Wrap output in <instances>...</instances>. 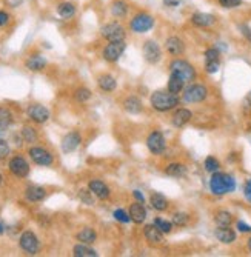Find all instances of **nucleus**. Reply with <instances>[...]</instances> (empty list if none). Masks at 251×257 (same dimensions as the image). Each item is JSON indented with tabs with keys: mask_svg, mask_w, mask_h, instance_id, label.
Returning a JSON list of instances; mask_svg holds the SVG:
<instances>
[{
	"mask_svg": "<svg viewBox=\"0 0 251 257\" xmlns=\"http://www.w3.org/2000/svg\"><path fill=\"white\" fill-rule=\"evenodd\" d=\"M236 190V179L231 176V174H226V172H221V171H216L211 174L210 177V191L213 196H225V194H230Z\"/></svg>",
	"mask_w": 251,
	"mask_h": 257,
	"instance_id": "1",
	"label": "nucleus"
},
{
	"mask_svg": "<svg viewBox=\"0 0 251 257\" xmlns=\"http://www.w3.org/2000/svg\"><path fill=\"white\" fill-rule=\"evenodd\" d=\"M180 103L179 96L173 94V92L167 91H154L153 94L150 96V105L151 108L159 111V113H168L171 110H176Z\"/></svg>",
	"mask_w": 251,
	"mask_h": 257,
	"instance_id": "2",
	"label": "nucleus"
},
{
	"mask_svg": "<svg viewBox=\"0 0 251 257\" xmlns=\"http://www.w3.org/2000/svg\"><path fill=\"white\" fill-rule=\"evenodd\" d=\"M99 34L100 37L107 42H122V40H127L128 31H127V27L122 23V20L114 19L104 23L99 29Z\"/></svg>",
	"mask_w": 251,
	"mask_h": 257,
	"instance_id": "3",
	"label": "nucleus"
},
{
	"mask_svg": "<svg viewBox=\"0 0 251 257\" xmlns=\"http://www.w3.org/2000/svg\"><path fill=\"white\" fill-rule=\"evenodd\" d=\"M156 27V17L148 11H139L128 20V29L134 34H146Z\"/></svg>",
	"mask_w": 251,
	"mask_h": 257,
	"instance_id": "4",
	"label": "nucleus"
},
{
	"mask_svg": "<svg viewBox=\"0 0 251 257\" xmlns=\"http://www.w3.org/2000/svg\"><path fill=\"white\" fill-rule=\"evenodd\" d=\"M169 73L177 74L182 80L185 82V84H193L197 77L196 68L193 66L188 60L180 59V57H174V59L169 62Z\"/></svg>",
	"mask_w": 251,
	"mask_h": 257,
	"instance_id": "5",
	"label": "nucleus"
},
{
	"mask_svg": "<svg viewBox=\"0 0 251 257\" xmlns=\"http://www.w3.org/2000/svg\"><path fill=\"white\" fill-rule=\"evenodd\" d=\"M208 97V88L202 84H190L184 92H182V100L187 103H200Z\"/></svg>",
	"mask_w": 251,
	"mask_h": 257,
	"instance_id": "6",
	"label": "nucleus"
},
{
	"mask_svg": "<svg viewBox=\"0 0 251 257\" xmlns=\"http://www.w3.org/2000/svg\"><path fill=\"white\" fill-rule=\"evenodd\" d=\"M142 56H143V60L150 65H157L159 62L162 60V48L159 45L157 40L154 39H148L143 42L142 46Z\"/></svg>",
	"mask_w": 251,
	"mask_h": 257,
	"instance_id": "7",
	"label": "nucleus"
},
{
	"mask_svg": "<svg viewBox=\"0 0 251 257\" xmlns=\"http://www.w3.org/2000/svg\"><path fill=\"white\" fill-rule=\"evenodd\" d=\"M125 50H127V43H125V40L108 42L104 46V50H102V57H104V60H107L108 63H116L123 56Z\"/></svg>",
	"mask_w": 251,
	"mask_h": 257,
	"instance_id": "8",
	"label": "nucleus"
},
{
	"mask_svg": "<svg viewBox=\"0 0 251 257\" xmlns=\"http://www.w3.org/2000/svg\"><path fill=\"white\" fill-rule=\"evenodd\" d=\"M146 148L153 156H161L167 149V140L161 131H151L146 137Z\"/></svg>",
	"mask_w": 251,
	"mask_h": 257,
	"instance_id": "9",
	"label": "nucleus"
},
{
	"mask_svg": "<svg viewBox=\"0 0 251 257\" xmlns=\"http://www.w3.org/2000/svg\"><path fill=\"white\" fill-rule=\"evenodd\" d=\"M19 245H20V248L29 256H36L40 251V242L32 231L22 232V236L19 239Z\"/></svg>",
	"mask_w": 251,
	"mask_h": 257,
	"instance_id": "10",
	"label": "nucleus"
},
{
	"mask_svg": "<svg viewBox=\"0 0 251 257\" xmlns=\"http://www.w3.org/2000/svg\"><path fill=\"white\" fill-rule=\"evenodd\" d=\"M28 154H29L31 160L39 167H51L54 163V156L48 149H45L42 146H31L28 149Z\"/></svg>",
	"mask_w": 251,
	"mask_h": 257,
	"instance_id": "11",
	"label": "nucleus"
},
{
	"mask_svg": "<svg viewBox=\"0 0 251 257\" xmlns=\"http://www.w3.org/2000/svg\"><path fill=\"white\" fill-rule=\"evenodd\" d=\"M8 168L13 176L20 177V179H25L29 174V163L27 162L25 157H22V156H14L13 159H11L8 163Z\"/></svg>",
	"mask_w": 251,
	"mask_h": 257,
	"instance_id": "12",
	"label": "nucleus"
},
{
	"mask_svg": "<svg viewBox=\"0 0 251 257\" xmlns=\"http://www.w3.org/2000/svg\"><path fill=\"white\" fill-rule=\"evenodd\" d=\"M165 51L171 57H180L185 54L187 45H185L184 39H180L179 36H169L165 40Z\"/></svg>",
	"mask_w": 251,
	"mask_h": 257,
	"instance_id": "13",
	"label": "nucleus"
},
{
	"mask_svg": "<svg viewBox=\"0 0 251 257\" xmlns=\"http://www.w3.org/2000/svg\"><path fill=\"white\" fill-rule=\"evenodd\" d=\"M131 5L128 0H112L110 3V14L116 20H123L130 16Z\"/></svg>",
	"mask_w": 251,
	"mask_h": 257,
	"instance_id": "14",
	"label": "nucleus"
},
{
	"mask_svg": "<svg viewBox=\"0 0 251 257\" xmlns=\"http://www.w3.org/2000/svg\"><path fill=\"white\" fill-rule=\"evenodd\" d=\"M218 22V17L211 13H195L190 16V23L196 28H211L216 25Z\"/></svg>",
	"mask_w": 251,
	"mask_h": 257,
	"instance_id": "15",
	"label": "nucleus"
},
{
	"mask_svg": "<svg viewBox=\"0 0 251 257\" xmlns=\"http://www.w3.org/2000/svg\"><path fill=\"white\" fill-rule=\"evenodd\" d=\"M27 114L28 117L36 122V123H45L50 120V110L45 108L43 105H39V103H34V105H29L28 110H27Z\"/></svg>",
	"mask_w": 251,
	"mask_h": 257,
	"instance_id": "16",
	"label": "nucleus"
},
{
	"mask_svg": "<svg viewBox=\"0 0 251 257\" xmlns=\"http://www.w3.org/2000/svg\"><path fill=\"white\" fill-rule=\"evenodd\" d=\"M81 143H82V136L77 131H71L62 139V151L66 154H70L81 146Z\"/></svg>",
	"mask_w": 251,
	"mask_h": 257,
	"instance_id": "17",
	"label": "nucleus"
},
{
	"mask_svg": "<svg viewBox=\"0 0 251 257\" xmlns=\"http://www.w3.org/2000/svg\"><path fill=\"white\" fill-rule=\"evenodd\" d=\"M88 188L91 190V193H93L97 199H100V200H107V199H110L111 196V190H110V186L105 183V182H102L99 179H93V180H89L88 183Z\"/></svg>",
	"mask_w": 251,
	"mask_h": 257,
	"instance_id": "18",
	"label": "nucleus"
},
{
	"mask_svg": "<svg viewBox=\"0 0 251 257\" xmlns=\"http://www.w3.org/2000/svg\"><path fill=\"white\" fill-rule=\"evenodd\" d=\"M193 119V113L188 108H176V111L171 115V123L174 128H184Z\"/></svg>",
	"mask_w": 251,
	"mask_h": 257,
	"instance_id": "19",
	"label": "nucleus"
},
{
	"mask_svg": "<svg viewBox=\"0 0 251 257\" xmlns=\"http://www.w3.org/2000/svg\"><path fill=\"white\" fill-rule=\"evenodd\" d=\"M128 213H130V217H131V222H134L136 225H140L143 224V222L146 220V208H145V203L142 202H138L136 200L134 203L130 205V209H128Z\"/></svg>",
	"mask_w": 251,
	"mask_h": 257,
	"instance_id": "20",
	"label": "nucleus"
},
{
	"mask_svg": "<svg viewBox=\"0 0 251 257\" xmlns=\"http://www.w3.org/2000/svg\"><path fill=\"white\" fill-rule=\"evenodd\" d=\"M143 236H145L146 242L150 245H161L164 242V232L159 229L154 224L153 225H145Z\"/></svg>",
	"mask_w": 251,
	"mask_h": 257,
	"instance_id": "21",
	"label": "nucleus"
},
{
	"mask_svg": "<svg viewBox=\"0 0 251 257\" xmlns=\"http://www.w3.org/2000/svg\"><path fill=\"white\" fill-rule=\"evenodd\" d=\"M214 236H216V239H218L223 245L234 243L236 239H237L236 231L231 229L230 227H218V228H216V231H214Z\"/></svg>",
	"mask_w": 251,
	"mask_h": 257,
	"instance_id": "22",
	"label": "nucleus"
},
{
	"mask_svg": "<svg viewBox=\"0 0 251 257\" xmlns=\"http://www.w3.org/2000/svg\"><path fill=\"white\" fill-rule=\"evenodd\" d=\"M122 108L128 114H140L143 111V103L138 96H128L123 99Z\"/></svg>",
	"mask_w": 251,
	"mask_h": 257,
	"instance_id": "23",
	"label": "nucleus"
},
{
	"mask_svg": "<svg viewBox=\"0 0 251 257\" xmlns=\"http://www.w3.org/2000/svg\"><path fill=\"white\" fill-rule=\"evenodd\" d=\"M45 197H47V190L42 188V186H28L25 190V199L28 202H32V203H37V202H42L45 200Z\"/></svg>",
	"mask_w": 251,
	"mask_h": 257,
	"instance_id": "24",
	"label": "nucleus"
},
{
	"mask_svg": "<svg viewBox=\"0 0 251 257\" xmlns=\"http://www.w3.org/2000/svg\"><path fill=\"white\" fill-rule=\"evenodd\" d=\"M150 205L151 208L154 209V211H159V213H164L168 209L169 206V202H168V199L161 194V193H153L150 196Z\"/></svg>",
	"mask_w": 251,
	"mask_h": 257,
	"instance_id": "25",
	"label": "nucleus"
},
{
	"mask_svg": "<svg viewBox=\"0 0 251 257\" xmlns=\"http://www.w3.org/2000/svg\"><path fill=\"white\" fill-rule=\"evenodd\" d=\"M56 11H57V14H59L60 19L70 20V19H73L76 16L77 8H76V5L73 2H60L59 5H57Z\"/></svg>",
	"mask_w": 251,
	"mask_h": 257,
	"instance_id": "26",
	"label": "nucleus"
},
{
	"mask_svg": "<svg viewBox=\"0 0 251 257\" xmlns=\"http://www.w3.org/2000/svg\"><path fill=\"white\" fill-rule=\"evenodd\" d=\"M185 82L182 80L177 74H174V73H169V79H168V85H167V89L169 91V92H173V94H176V96H179L180 92H184V89H185Z\"/></svg>",
	"mask_w": 251,
	"mask_h": 257,
	"instance_id": "27",
	"label": "nucleus"
},
{
	"mask_svg": "<svg viewBox=\"0 0 251 257\" xmlns=\"http://www.w3.org/2000/svg\"><path fill=\"white\" fill-rule=\"evenodd\" d=\"M164 171L169 177H185L187 176V165L185 163H180V162H173V163H168Z\"/></svg>",
	"mask_w": 251,
	"mask_h": 257,
	"instance_id": "28",
	"label": "nucleus"
},
{
	"mask_svg": "<svg viewBox=\"0 0 251 257\" xmlns=\"http://www.w3.org/2000/svg\"><path fill=\"white\" fill-rule=\"evenodd\" d=\"M25 66L29 71H42V69L47 66V59L40 54H32L25 60Z\"/></svg>",
	"mask_w": 251,
	"mask_h": 257,
	"instance_id": "29",
	"label": "nucleus"
},
{
	"mask_svg": "<svg viewBox=\"0 0 251 257\" xmlns=\"http://www.w3.org/2000/svg\"><path fill=\"white\" fill-rule=\"evenodd\" d=\"M97 85L104 92H112L117 88V80L114 79L111 74H102L97 79Z\"/></svg>",
	"mask_w": 251,
	"mask_h": 257,
	"instance_id": "30",
	"label": "nucleus"
},
{
	"mask_svg": "<svg viewBox=\"0 0 251 257\" xmlns=\"http://www.w3.org/2000/svg\"><path fill=\"white\" fill-rule=\"evenodd\" d=\"M76 239L81 242V243H86V245H91V243H94L97 240V232L93 229V228H84L81 229L76 234Z\"/></svg>",
	"mask_w": 251,
	"mask_h": 257,
	"instance_id": "31",
	"label": "nucleus"
},
{
	"mask_svg": "<svg viewBox=\"0 0 251 257\" xmlns=\"http://www.w3.org/2000/svg\"><path fill=\"white\" fill-rule=\"evenodd\" d=\"M214 224L216 227H231L233 224V214L226 209H219L214 214Z\"/></svg>",
	"mask_w": 251,
	"mask_h": 257,
	"instance_id": "32",
	"label": "nucleus"
},
{
	"mask_svg": "<svg viewBox=\"0 0 251 257\" xmlns=\"http://www.w3.org/2000/svg\"><path fill=\"white\" fill-rule=\"evenodd\" d=\"M73 256L74 257H97V251L91 248L89 245L79 242L73 248Z\"/></svg>",
	"mask_w": 251,
	"mask_h": 257,
	"instance_id": "33",
	"label": "nucleus"
},
{
	"mask_svg": "<svg viewBox=\"0 0 251 257\" xmlns=\"http://www.w3.org/2000/svg\"><path fill=\"white\" fill-rule=\"evenodd\" d=\"M171 222H173L174 227H187L190 224V214L188 213H184V211H177L173 214V217H171Z\"/></svg>",
	"mask_w": 251,
	"mask_h": 257,
	"instance_id": "34",
	"label": "nucleus"
},
{
	"mask_svg": "<svg viewBox=\"0 0 251 257\" xmlns=\"http://www.w3.org/2000/svg\"><path fill=\"white\" fill-rule=\"evenodd\" d=\"M22 139H24L27 143H36L39 139V134L32 126L27 125V126H24V130H22Z\"/></svg>",
	"mask_w": 251,
	"mask_h": 257,
	"instance_id": "35",
	"label": "nucleus"
},
{
	"mask_svg": "<svg viewBox=\"0 0 251 257\" xmlns=\"http://www.w3.org/2000/svg\"><path fill=\"white\" fill-rule=\"evenodd\" d=\"M153 224L161 229L164 234H169L171 231H173V222H169V220H165V219H162V217H156L154 220H153Z\"/></svg>",
	"mask_w": 251,
	"mask_h": 257,
	"instance_id": "36",
	"label": "nucleus"
},
{
	"mask_svg": "<svg viewBox=\"0 0 251 257\" xmlns=\"http://www.w3.org/2000/svg\"><path fill=\"white\" fill-rule=\"evenodd\" d=\"M13 123V114L8 108H0V130H6V128Z\"/></svg>",
	"mask_w": 251,
	"mask_h": 257,
	"instance_id": "37",
	"label": "nucleus"
},
{
	"mask_svg": "<svg viewBox=\"0 0 251 257\" xmlns=\"http://www.w3.org/2000/svg\"><path fill=\"white\" fill-rule=\"evenodd\" d=\"M203 167H205V171H208V172L213 174V172L221 170V162L216 159L214 156H208L207 159H205V162H203Z\"/></svg>",
	"mask_w": 251,
	"mask_h": 257,
	"instance_id": "38",
	"label": "nucleus"
},
{
	"mask_svg": "<svg viewBox=\"0 0 251 257\" xmlns=\"http://www.w3.org/2000/svg\"><path fill=\"white\" fill-rule=\"evenodd\" d=\"M79 199H81V202L85 203V205H94V194L91 193L89 188H84V190H79Z\"/></svg>",
	"mask_w": 251,
	"mask_h": 257,
	"instance_id": "39",
	"label": "nucleus"
},
{
	"mask_svg": "<svg viewBox=\"0 0 251 257\" xmlns=\"http://www.w3.org/2000/svg\"><path fill=\"white\" fill-rule=\"evenodd\" d=\"M205 62H214V60H221V50L218 46H211V48L205 50L203 53Z\"/></svg>",
	"mask_w": 251,
	"mask_h": 257,
	"instance_id": "40",
	"label": "nucleus"
},
{
	"mask_svg": "<svg viewBox=\"0 0 251 257\" xmlns=\"http://www.w3.org/2000/svg\"><path fill=\"white\" fill-rule=\"evenodd\" d=\"M91 96H93V92H91L88 88H77L76 92H74V99L77 102H81V103H85L91 99Z\"/></svg>",
	"mask_w": 251,
	"mask_h": 257,
	"instance_id": "41",
	"label": "nucleus"
},
{
	"mask_svg": "<svg viewBox=\"0 0 251 257\" xmlns=\"http://www.w3.org/2000/svg\"><path fill=\"white\" fill-rule=\"evenodd\" d=\"M218 3L223 9H236L239 6H242L244 0H218Z\"/></svg>",
	"mask_w": 251,
	"mask_h": 257,
	"instance_id": "42",
	"label": "nucleus"
},
{
	"mask_svg": "<svg viewBox=\"0 0 251 257\" xmlns=\"http://www.w3.org/2000/svg\"><path fill=\"white\" fill-rule=\"evenodd\" d=\"M114 219H116L117 222H120V224H130L131 222V217H130V213L125 211V209H116V211L112 213Z\"/></svg>",
	"mask_w": 251,
	"mask_h": 257,
	"instance_id": "43",
	"label": "nucleus"
},
{
	"mask_svg": "<svg viewBox=\"0 0 251 257\" xmlns=\"http://www.w3.org/2000/svg\"><path fill=\"white\" fill-rule=\"evenodd\" d=\"M221 68V60H214V62H205V71L208 74H216Z\"/></svg>",
	"mask_w": 251,
	"mask_h": 257,
	"instance_id": "44",
	"label": "nucleus"
},
{
	"mask_svg": "<svg viewBox=\"0 0 251 257\" xmlns=\"http://www.w3.org/2000/svg\"><path fill=\"white\" fill-rule=\"evenodd\" d=\"M8 154H9V145H8L6 140H2V139H0V160L6 159Z\"/></svg>",
	"mask_w": 251,
	"mask_h": 257,
	"instance_id": "45",
	"label": "nucleus"
},
{
	"mask_svg": "<svg viewBox=\"0 0 251 257\" xmlns=\"http://www.w3.org/2000/svg\"><path fill=\"white\" fill-rule=\"evenodd\" d=\"M239 31H241L242 36L251 43V28L247 25V23H241V25H239Z\"/></svg>",
	"mask_w": 251,
	"mask_h": 257,
	"instance_id": "46",
	"label": "nucleus"
},
{
	"mask_svg": "<svg viewBox=\"0 0 251 257\" xmlns=\"http://www.w3.org/2000/svg\"><path fill=\"white\" fill-rule=\"evenodd\" d=\"M244 196L247 199V202L251 203V179H248L244 185Z\"/></svg>",
	"mask_w": 251,
	"mask_h": 257,
	"instance_id": "47",
	"label": "nucleus"
},
{
	"mask_svg": "<svg viewBox=\"0 0 251 257\" xmlns=\"http://www.w3.org/2000/svg\"><path fill=\"white\" fill-rule=\"evenodd\" d=\"M11 20V16L6 13V11H0V27H6Z\"/></svg>",
	"mask_w": 251,
	"mask_h": 257,
	"instance_id": "48",
	"label": "nucleus"
},
{
	"mask_svg": "<svg viewBox=\"0 0 251 257\" xmlns=\"http://www.w3.org/2000/svg\"><path fill=\"white\" fill-rule=\"evenodd\" d=\"M182 2H184V0H162L164 6H167V8H177V6H180Z\"/></svg>",
	"mask_w": 251,
	"mask_h": 257,
	"instance_id": "49",
	"label": "nucleus"
},
{
	"mask_svg": "<svg viewBox=\"0 0 251 257\" xmlns=\"http://www.w3.org/2000/svg\"><path fill=\"white\" fill-rule=\"evenodd\" d=\"M236 227H237V229L241 231V232H251V227L247 225L245 222H242V220H239L237 224H236Z\"/></svg>",
	"mask_w": 251,
	"mask_h": 257,
	"instance_id": "50",
	"label": "nucleus"
},
{
	"mask_svg": "<svg viewBox=\"0 0 251 257\" xmlns=\"http://www.w3.org/2000/svg\"><path fill=\"white\" fill-rule=\"evenodd\" d=\"M133 197L136 199L138 202H142V203H145V196L139 191V190H134L133 191Z\"/></svg>",
	"mask_w": 251,
	"mask_h": 257,
	"instance_id": "51",
	"label": "nucleus"
},
{
	"mask_svg": "<svg viewBox=\"0 0 251 257\" xmlns=\"http://www.w3.org/2000/svg\"><path fill=\"white\" fill-rule=\"evenodd\" d=\"M247 245H248V251L251 253V237L248 239V243H247Z\"/></svg>",
	"mask_w": 251,
	"mask_h": 257,
	"instance_id": "52",
	"label": "nucleus"
},
{
	"mask_svg": "<svg viewBox=\"0 0 251 257\" xmlns=\"http://www.w3.org/2000/svg\"><path fill=\"white\" fill-rule=\"evenodd\" d=\"M3 232H5V229H3V225L0 224V234H3Z\"/></svg>",
	"mask_w": 251,
	"mask_h": 257,
	"instance_id": "53",
	"label": "nucleus"
},
{
	"mask_svg": "<svg viewBox=\"0 0 251 257\" xmlns=\"http://www.w3.org/2000/svg\"><path fill=\"white\" fill-rule=\"evenodd\" d=\"M2 179H3V177H2V174H0V185H2Z\"/></svg>",
	"mask_w": 251,
	"mask_h": 257,
	"instance_id": "54",
	"label": "nucleus"
}]
</instances>
